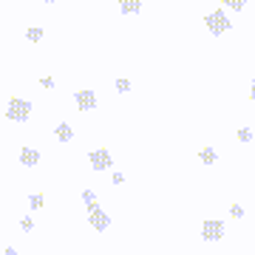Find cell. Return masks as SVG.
<instances>
[{
    "label": "cell",
    "instance_id": "44dd1931",
    "mask_svg": "<svg viewBox=\"0 0 255 255\" xmlns=\"http://www.w3.org/2000/svg\"><path fill=\"white\" fill-rule=\"evenodd\" d=\"M6 255H17V250H11V247H6Z\"/></svg>",
    "mask_w": 255,
    "mask_h": 255
},
{
    "label": "cell",
    "instance_id": "603a6c76",
    "mask_svg": "<svg viewBox=\"0 0 255 255\" xmlns=\"http://www.w3.org/2000/svg\"><path fill=\"white\" fill-rule=\"evenodd\" d=\"M43 3H54V0H43Z\"/></svg>",
    "mask_w": 255,
    "mask_h": 255
},
{
    "label": "cell",
    "instance_id": "9a60e30c",
    "mask_svg": "<svg viewBox=\"0 0 255 255\" xmlns=\"http://www.w3.org/2000/svg\"><path fill=\"white\" fill-rule=\"evenodd\" d=\"M117 91L119 94H128V91H130V82H128V80H117Z\"/></svg>",
    "mask_w": 255,
    "mask_h": 255
},
{
    "label": "cell",
    "instance_id": "30bf717a",
    "mask_svg": "<svg viewBox=\"0 0 255 255\" xmlns=\"http://www.w3.org/2000/svg\"><path fill=\"white\" fill-rule=\"evenodd\" d=\"M71 136H74V130H71V125H68V122L57 125V139H60V142H71Z\"/></svg>",
    "mask_w": 255,
    "mask_h": 255
},
{
    "label": "cell",
    "instance_id": "6da1fadb",
    "mask_svg": "<svg viewBox=\"0 0 255 255\" xmlns=\"http://www.w3.org/2000/svg\"><path fill=\"white\" fill-rule=\"evenodd\" d=\"M6 117H9L11 122H26V119L31 117V102L20 100V97L9 100V105H6Z\"/></svg>",
    "mask_w": 255,
    "mask_h": 255
},
{
    "label": "cell",
    "instance_id": "4fadbf2b",
    "mask_svg": "<svg viewBox=\"0 0 255 255\" xmlns=\"http://www.w3.org/2000/svg\"><path fill=\"white\" fill-rule=\"evenodd\" d=\"M224 6H230L233 11H241L247 6V0H224Z\"/></svg>",
    "mask_w": 255,
    "mask_h": 255
},
{
    "label": "cell",
    "instance_id": "ac0fdd59",
    "mask_svg": "<svg viewBox=\"0 0 255 255\" xmlns=\"http://www.w3.org/2000/svg\"><path fill=\"white\" fill-rule=\"evenodd\" d=\"M31 227H34V221H31V219H23V221H20V230H23V233H28Z\"/></svg>",
    "mask_w": 255,
    "mask_h": 255
},
{
    "label": "cell",
    "instance_id": "9c48e42d",
    "mask_svg": "<svg viewBox=\"0 0 255 255\" xmlns=\"http://www.w3.org/2000/svg\"><path fill=\"white\" fill-rule=\"evenodd\" d=\"M82 201H85V207H88V213H94V210H100V204H97V193H94V190H82Z\"/></svg>",
    "mask_w": 255,
    "mask_h": 255
},
{
    "label": "cell",
    "instance_id": "7a4b0ae2",
    "mask_svg": "<svg viewBox=\"0 0 255 255\" xmlns=\"http://www.w3.org/2000/svg\"><path fill=\"white\" fill-rule=\"evenodd\" d=\"M204 20H207V31H210V34L219 37V34H224V31H230V17H227V11H224V9L210 11Z\"/></svg>",
    "mask_w": 255,
    "mask_h": 255
},
{
    "label": "cell",
    "instance_id": "e0dca14e",
    "mask_svg": "<svg viewBox=\"0 0 255 255\" xmlns=\"http://www.w3.org/2000/svg\"><path fill=\"white\" fill-rule=\"evenodd\" d=\"M230 213H233L236 219H241V216H244V207H241V204H233V207H230Z\"/></svg>",
    "mask_w": 255,
    "mask_h": 255
},
{
    "label": "cell",
    "instance_id": "d6986e66",
    "mask_svg": "<svg viewBox=\"0 0 255 255\" xmlns=\"http://www.w3.org/2000/svg\"><path fill=\"white\" fill-rule=\"evenodd\" d=\"M40 85H43V88H54V80H51V77H43V80H40Z\"/></svg>",
    "mask_w": 255,
    "mask_h": 255
},
{
    "label": "cell",
    "instance_id": "8fae6325",
    "mask_svg": "<svg viewBox=\"0 0 255 255\" xmlns=\"http://www.w3.org/2000/svg\"><path fill=\"white\" fill-rule=\"evenodd\" d=\"M26 40H28V43H40V40H43V28H40V26L26 28Z\"/></svg>",
    "mask_w": 255,
    "mask_h": 255
},
{
    "label": "cell",
    "instance_id": "5bb4252c",
    "mask_svg": "<svg viewBox=\"0 0 255 255\" xmlns=\"http://www.w3.org/2000/svg\"><path fill=\"white\" fill-rule=\"evenodd\" d=\"M43 201H46V199H43L40 193H34V196H28V204H31L34 210H40V207H43Z\"/></svg>",
    "mask_w": 255,
    "mask_h": 255
},
{
    "label": "cell",
    "instance_id": "277c9868",
    "mask_svg": "<svg viewBox=\"0 0 255 255\" xmlns=\"http://www.w3.org/2000/svg\"><path fill=\"white\" fill-rule=\"evenodd\" d=\"M88 159H91V167L94 170H108L111 164H114V159H111V153L108 150H91V153H88Z\"/></svg>",
    "mask_w": 255,
    "mask_h": 255
},
{
    "label": "cell",
    "instance_id": "8992f818",
    "mask_svg": "<svg viewBox=\"0 0 255 255\" xmlns=\"http://www.w3.org/2000/svg\"><path fill=\"white\" fill-rule=\"evenodd\" d=\"M77 105H80V111H94L97 108V97H94V91H77Z\"/></svg>",
    "mask_w": 255,
    "mask_h": 255
},
{
    "label": "cell",
    "instance_id": "5b68a950",
    "mask_svg": "<svg viewBox=\"0 0 255 255\" xmlns=\"http://www.w3.org/2000/svg\"><path fill=\"white\" fill-rule=\"evenodd\" d=\"M88 221L94 224V230H97V233H105V230H108V224H111L108 213H102V210H94V213H88Z\"/></svg>",
    "mask_w": 255,
    "mask_h": 255
},
{
    "label": "cell",
    "instance_id": "2e32d148",
    "mask_svg": "<svg viewBox=\"0 0 255 255\" xmlns=\"http://www.w3.org/2000/svg\"><path fill=\"white\" fill-rule=\"evenodd\" d=\"M238 139H241V142H250V139H253V130H250V128H241V130H238Z\"/></svg>",
    "mask_w": 255,
    "mask_h": 255
},
{
    "label": "cell",
    "instance_id": "7402d4cb",
    "mask_svg": "<svg viewBox=\"0 0 255 255\" xmlns=\"http://www.w3.org/2000/svg\"><path fill=\"white\" fill-rule=\"evenodd\" d=\"M250 97H253V102H255V80H253V94H250Z\"/></svg>",
    "mask_w": 255,
    "mask_h": 255
},
{
    "label": "cell",
    "instance_id": "cb8c5ba5",
    "mask_svg": "<svg viewBox=\"0 0 255 255\" xmlns=\"http://www.w3.org/2000/svg\"><path fill=\"white\" fill-rule=\"evenodd\" d=\"M80 3H85V0H80Z\"/></svg>",
    "mask_w": 255,
    "mask_h": 255
},
{
    "label": "cell",
    "instance_id": "52a82bcc",
    "mask_svg": "<svg viewBox=\"0 0 255 255\" xmlns=\"http://www.w3.org/2000/svg\"><path fill=\"white\" fill-rule=\"evenodd\" d=\"M20 162L26 164V167H34V164H40V153H37L34 147H23L20 150Z\"/></svg>",
    "mask_w": 255,
    "mask_h": 255
},
{
    "label": "cell",
    "instance_id": "7c38bea8",
    "mask_svg": "<svg viewBox=\"0 0 255 255\" xmlns=\"http://www.w3.org/2000/svg\"><path fill=\"white\" fill-rule=\"evenodd\" d=\"M201 162H204V164H213V162H216V159H219V156H216V150H213V147H204V150H201Z\"/></svg>",
    "mask_w": 255,
    "mask_h": 255
},
{
    "label": "cell",
    "instance_id": "ffe728a7",
    "mask_svg": "<svg viewBox=\"0 0 255 255\" xmlns=\"http://www.w3.org/2000/svg\"><path fill=\"white\" fill-rule=\"evenodd\" d=\"M111 182H114V184H122V182H125V176H122V173H114V179H111Z\"/></svg>",
    "mask_w": 255,
    "mask_h": 255
},
{
    "label": "cell",
    "instance_id": "3957f363",
    "mask_svg": "<svg viewBox=\"0 0 255 255\" xmlns=\"http://www.w3.org/2000/svg\"><path fill=\"white\" fill-rule=\"evenodd\" d=\"M201 238L204 241H221L224 238V221H216V219H210L201 224Z\"/></svg>",
    "mask_w": 255,
    "mask_h": 255
},
{
    "label": "cell",
    "instance_id": "ba28073f",
    "mask_svg": "<svg viewBox=\"0 0 255 255\" xmlns=\"http://www.w3.org/2000/svg\"><path fill=\"white\" fill-rule=\"evenodd\" d=\"M119 9H122V14H136L142 9V0H119Z\"/></svg>",
    "mask_w": 255,
    "mask_h": 255
}]
</instances>
